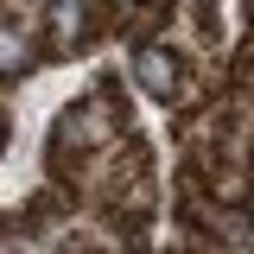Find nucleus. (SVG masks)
<instances>
[{"label": "nucleus", "mask_w": 254, "mask_h": 254, "mask_svg": "<svg viewBox=\"0 0 254 254\" xmlns=\"http://www.w3.org/2000/svg\"><path fill=\"white\" fill-rule=\"evenodd\" d=\"M32 64V45H26V32L19 26H0V76H19Z\"/></svg>", "instance_id": "obj_2"}, {"label": "nucleus", "mask_w": 254, "mask_h": 254, "mask_svg": "<svg viewBox=\"0 0 254 254\" xmlns=\"http://www.w3.org/2000/svg\"><path fill=\"white\" fill-rule=\"evenodd\" d=\"M133 76H140V89L159 95V102H165V95H178V58H172V51H159V45H146V51L133 58Z\"/></svg>", "instance_id": "obj_1"}]
</instances>
